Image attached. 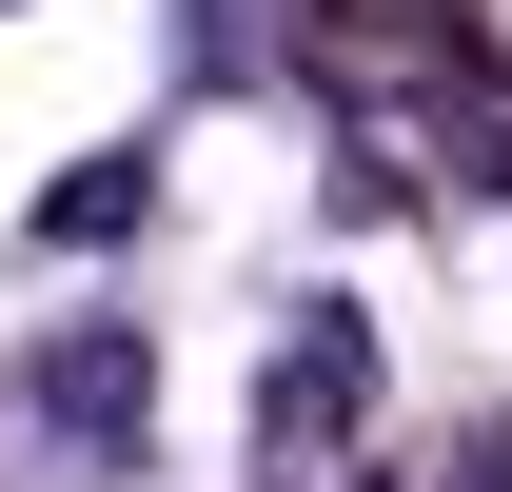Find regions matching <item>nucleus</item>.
<instances>
[{"label":"nucleus","mask_w":512,"mask_h":492,"mask_svg":"<svg viewBox=\"0 0 512 492\" xmlns=\"http://www.w3.org/2000/svg\"><path fill=\"white\" fill-rule=\"evenodd\" d=\"M434 492H512V433H453V453H434Z\"/></svg>","instance_id":"obj_1"}]
</instances>
